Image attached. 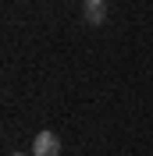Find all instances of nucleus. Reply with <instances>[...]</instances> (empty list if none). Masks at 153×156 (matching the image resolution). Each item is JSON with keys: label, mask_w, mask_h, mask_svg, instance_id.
Wrapping results in <instances>:
<instances>
[{"label": "nucleus", "mask_w": 153, "mask_h": 156, "mask_svg": "<svg viewBox=\"0 0 153 156\" xmlns=\"http://www.w3.org/2000/svg\"><path fill=\"white\" fill-rule=\"evenodd\" d=\"M86 7H103V0H82Z\"/></svg>", "instance_id": "obj_3"}, {"label": "nucleus", "mask_w": 153, "mask_h": 156, "mask_svg": "<svg viewBox=\"0 0 153 156\" xmlns=\"http://www.w3.org/2000/svg\"><path fill=\"white\" fill-rule=\"evenodd\" d=\"M11 156H32V153H11Z\"/></svg>", "instance_id": "obj_4"}, {"label": "nucleus", "mask_w": 153, "mask_h": 156, "mask_svg": "<svg viewBox=\"0 0 153 156\" xmlns=\"http://www.w3.org/2000/svg\"><path fill=\"white\" fill-rule=\"evenodd\" d=\"M103 18H107L103 7H86V21L89 25H103Z\"/></svg>", "instance_id": "obj_2"}, {"label": "nucleus", "mask_w": 153, "mask_h": 156, "mask_svg": "<svg viewBox=\"0 0 153 156\" xmlns=\"http://www.w3.org/2000/svg\"><path fill=\"white\" fill-rule=\"evenodd\" d=\"M32 156H61V138L54 131H39L32 138Z\"/></svg>", "instance_id": "obj_1"}]
</instances>
